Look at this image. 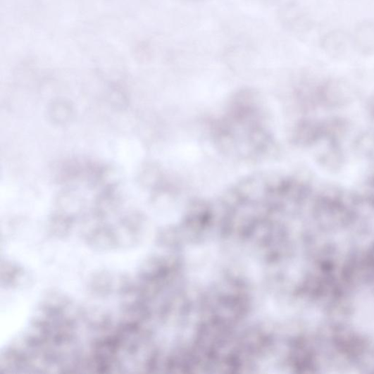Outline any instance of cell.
Listing matches in <instances>:
<instances>
[{
  "instance_id": "6da1fadb",
  "label": "cell",
  "mask_w": 374,
  "mask_h": 374,
  "mask_svg": "<svg viewBox=\"0 0 374 374\" xmlns=\"http://www.w3.org/2000/svg\"><path fill=\"white\" fill-rule=\"evenodd\" d=\"M354 45L363 53L374 52V23L361 24L354 35Z\"/></svg>"
},
{
  "instance_id": "7a4b0ae2",
  "label": "cell",
  "mask_w": 374,
  "mask_h": 374,
  "mask_svg": "<svg viewBox=\"0 0 374 374\" xmlns=\"http://www.w3.org/2000/svg\"><path fill=\"white\" fill-rule=\"evenodd\" d=\"M347 44L346 37L340 32H332L326 36L325 40L324 41V47L325 50L330 52L347 50Z\"/></svg>"
}]
</instances>
